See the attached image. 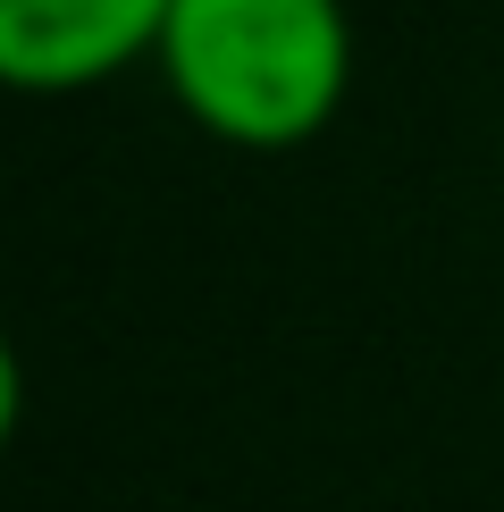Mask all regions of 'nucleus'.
<instances>
[{
  "mask_svg": "<svg viewBox=\"0 0 504 512\" xmlns=\"http://www.w3.org/2000/svg\"><path fill=\"white\" fill-rule=\"evenodd\" d=\"M17 420H26V361H17V345H9V328H0V454H9Z\"/></svg>",
  "mask_w": 504,
  "mask_h": 512,
  "instance_id": "obj_3",
  "label": "nucleus"
},
{
  "mask_svg": "<svg viewBox=\"0 0 504 512\" xmlns=\"http://www.w3.org/2000/svg\"><path fill=\"white\" fill-rule=\"evenodd\" d=\"M160 93L227 152H303L353 93L345 0H168Z\"/></svg>",
  "mask_w": 504,
  "mask_h": 512,
  "instance_id": "obj_1",
  "label": "nucleus"
},
{
  "mask_svg": "<svg viewBox=\"0 0 504 512\" xmlns=\"http://www.w3.org/2000/svg\"><path fill=\"white\" fill-rule=\"evenodd\" d=\"M168 0H0V93H93L160 51Z\"/></svg>",
  "mask_w": 504,
  "mask_h": 512,
  "instance_id": "obj_2",
  "label": "nucleus"
}]
</instances>
